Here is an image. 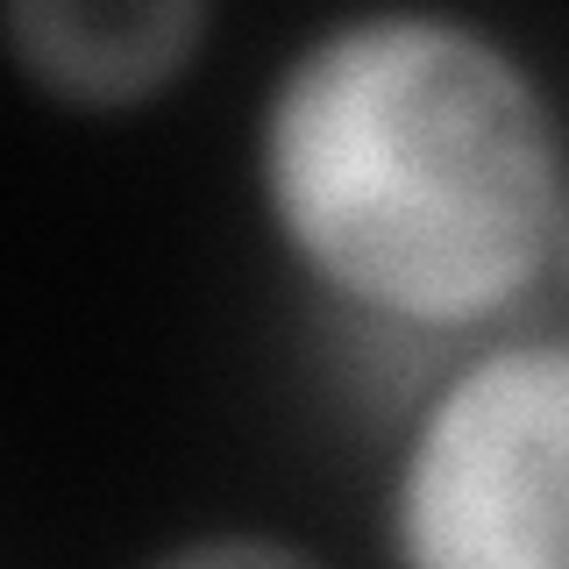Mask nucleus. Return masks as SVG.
I'll list each match as a JSON object with an SVG mask.
<instances>
[{
    "mask_svg": "<svg viewBox=\"0 0 569 569\" xmlns=\"http://www.w3.org/2000/svg\"><path fill=\"white\" fill-rule=\"evenodd\" d=\"M207 0H8L0 58L43 107L86 121L142 114L200 71Z\"/></svg>",
    "mask_w": 569,
    "mask_h": 569,
    "instance_id": "3",
    "label": "nucleus"
},
{
    "mask_svg": "<svg viewBox=\"0 0 569 569\" xmlns=\"http://www.w3.org/2000/svg\"><path fill=\"white\" fill-rule=\"evenodd\" d=\"M391 569H569V335L456 349L385 477Z\"/></svg>",
    "mask_w": 569,
    "mask_h": 569,
    "instance_id": "2",
    "label": "nucleus"
},
{
    "mask_svg": "<svg viewBox=\"0 0 569 569\" xmlns=\"http://www.w3.org/2000/svg\"><path fill=\"white\" fill-rule=\"evenodd\" d=\"M548 284L569 292V192H562V221H556V271H548Z\"/></svg>",
    "mask_w": 569,
    "mask_h": 569,
    "instance_id": "5",
    "label": "nucleus"
},
{
    "mask_svg": "<svg viewBox=\"0 0 569 569\" xmlns=\"http://www.w3.org/2000/svg\"><path fill=\"white\" fill-rule=\"evenodd\" d=\"M249 192L292 278L349 328L477 349L556 271L569 129L491 22L356 8L271 64Z\"/></svg>",
    "mask_w": 569,
    "mask_h": 569,
    "instance_id": "1",
    "label": "nucleus"
},
{
    "mask_svg": "<svg viewBox=\"0 0 569 569\" xmlns=\"http://www.w3.org/2000/svg\"><path fill=\"white\" fill-rule=\"evenodd\" d=\"M136 569H328V556L278 527H200L142 556Z\"/></svg>",
    "mask_w": 569,
    "mask_h": 569,
    "instance_id": "4",
    "label": "nucleus"
}]
</instances>
